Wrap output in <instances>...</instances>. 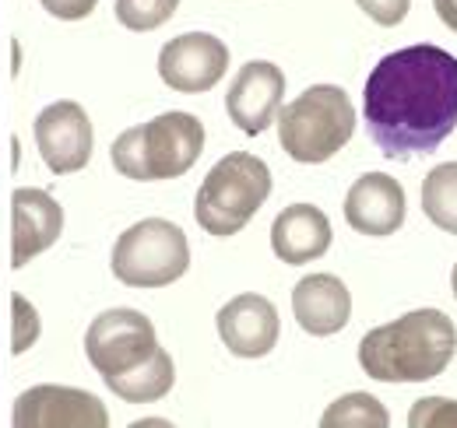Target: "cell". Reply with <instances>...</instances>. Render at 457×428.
<instances>
[{
	"label": "cell",
	"mask_w": 457,
	"mask_h": 428,
	"mask_svg": "<svg viewBox=\"0 0 457 428\" xmlns=\"http://www.w3.org/2000/svg\"><path fill=\"white\" fill-rule=\"evenodd\" d=\"M362 112L387 159L436 152L457 127V56L429 43L387 54L366 78Z\"/></svg>",
	"instance_id": "1"
},
{
	"label": "cell",
	"mask_w": 457,
	"mask_h": 428,
	"mask_svg": "<svg viewBox=\"0 0 457 428\" xmlns=\"http://www.w3.org/2000/svg\"><path fill=\"white\" fill-rule=\"evenodd\" d=\"M457 351V326L440 309H415L359 341V366L377 383L436 379Z\"/></svg>",
	"instance_id": "2"
},
{
	"label": "cell",
	"mask_w": 457,
	"mask_h": 428,
	"mask_svg": "<svg viewBox=\"0 0 457 428\" xmlns=\"http://www.w3.org/2000/svg\"><path fill=\"white\" fill-rule=\"evenodd\" d=\"M355 130V109L338 85H310L278 109V141L292 161L320 165L335 159Z\"/></svg>",
	"instance_id": "3"
},
{
	"label": "cell",
	"mask_w": 457,
	"mask_h": 428,
	"mask_svg": "<svg viewBox=\"0 0 457 428\" xmlns=\"http://www.w3.org/2000/svg\"><path fill=\"white\" fill-rule=\"evenodd\" d=\"M271 197V169L250 152H232L204 176L194 218L208 235L228 239L250 225V218Z\"/></svg>",
	"instance_id": "4"
},
{
	"label": "cell",
	"mask_w": 457,
	"mask_h": 428,
	"mask_svg": "<svg viewBox=\"0 0 457 428\" xmlns=\"http://www.w3.org/2000/svg\"><path fill=\"white\" fill-rule=\"evenodd\" d=\"M113 274L127 288H166L190 268V246L179 225L145 218L130 225L113 246Z\"/></svg>",
	"instance_id": "5"
},
{
	"label": "cell",
	"mask_w": 457,
	"mask_h": 428,
	"mask_svg": "<svg viewBox=\"0 0 457 428\" xmlns=\"http://www.w3.org/2000/svg\"><path fill=\"white\" fill-rule=\"evenodd\" d=\"M155 348H159L155 326L137 309H106L92 320L85 333V355L103 379L141 366L145 358H152Z\"/></svg>",
	"instance_id": "6"
},
{
	"label": "cell",
	"mask_w": 457,
	"mask_h": 428,
	"mask_svg": "<svg viewBox=\"0 0 457 428\" xmlns=\"http://www.w3.org/2000/svg\"><path fill=\"white\" fill-rule=\"evenodd\" d=\"M137 130L141 144V183L176 179L204 152V127L190 112H162Z\"/></svg>",
	"instance_id": "7"
},
{
	"label": "cell",
	"mask_w": 457,
	"mask_h": 428,
	"mask_svg": "<svg viewBox=\"0 0 457 428\" xmlns=\"http://www.w3.org/2000/svg\"><path fill=\"white\" fill-rule=\"evenodd\" d=\"M228 67V46L212 32H183L170 39L159 54V78L172 92L201 95L212 92Z\"/></svg>",
	"instance_id": "8"
},
{
	"label": "cell",
	"mask_w": 457,
	"mask_h": 428,
	"mask_svg": "<svg viewBox=\"0 0 457 428\" xmlns=\"http://www.w3.org/2000/svg\"><path fill=\"white\" fill-rule=\"evenodd\" d=\"M36 148L50 172H57V176L81 172L96 148L88 112L71 99L46 106L36 116Z\"/></svg>",
	"instance_id": "9"
},
{
	"label": "cell",
	"mask_w": 457,
	"mask_h": 428,
	"mask_svg": "<svg viewBox=\"0 0 457 428\" xmlns=\"http://www.w3.org/2000/svg\"><path fill=\"white\" fill-rule=\"evenodd\" d=\"M11 422L18 428H106L110 415L96 393L71 386H32L14 400Z\"/></svg>",
	"instance_id": "10"
},
{
	"label": "cell",
	"mask_w": 457,
	"mask_h": 428,
	"mask_svg": "<svg viewBox=\"0 0 457 428\" xmlns=\"http://www.w3.org/2000/svg\"><path fill=\"white\" fill-rule=\"evenodd\" d=\"M282 95H286L282 67H275L271 60H246L239 67V74L232 78V85H228V119L243 134L257 137L275 123V116L282 109Z\"/></svg>",
	"instance_id": "11"
},
{
	"label": "cell",
	"mask_w": 457,
	"mask_h": 428,
	"mask_svg": "<svg viewBox=\"0 0 457 428\" xmlns=\"http://www.w3.org/2000/svg\"><path fill=\"white\" fill-rule=\"evenodd\" d=\"M63 232V208L36 186H21L11 197V264L25 268L32 257L46 253Z\"/></svg>",
	"instance_id": "12"
},
{
	"label": "cell",
	"mask_w": 457,
	"mask_h": 428,
	"mask_svg": "<svg viewBox=\"0 0 457 428\" xmlns=\"http://www.w3.org/2000/svg\"><path fill=\"white\" fill-rule=\"evenodd\" d=\"M219 337L239 358H264L278 344V309L264 295H236L219 309Z\"/></svg>",
	"instance_id": "13"
},
{
	"label": "cell",
	"mask_w": 457,
	"mask_h": 428,
	"mask_svg": "<svg viewBox=\"0 0 457 428\" xmlns=\"http://www.w3.org/2000/svg\"><path fill=\"white\" fill-rule=\"evenodd\" d=\"M345 221L362 235H395L404 225V190L387 172H366L345 197Z\"/></svg>",
	"instance_id": "14"
},
{
	"label": "cell",
	"mask_w": 457,
	"mask_h": 428,
	"mask_svg": "<svg viewBox=\"0 0 457 428\" xmlns=\"http://www.w3.org/2000/svg\"><path fill=\"white\" fill-rule=\"evenodd\" d=\"M292 317L313 337H331L345 330L352 317V295L342 277L335 274H310L292 292Z\"/></svg>",
	"instance_id": "15"
},
{
	"label": "cell",
	"mask_w": 457,
	"mask_h": 428,
	"mask_svg": "<svg viewBox=\"0 0 457 428\" xmlns=\"http://www.w3.org/2000/svg\"><path fill=\"white\" fill-rule=\"evenodd\" d=\"M271 250L282 264H310L331 250V221L313 204H292L271 225Z\"/></svg>",
	"instance_id": "16"
},
{
	"label": "cell",
	"mask_w": 457,
	"mask_h": 428,
	"mask_svg": "<svg viewBox=\"0 0 457 428\" xmlns=\"http://www.w3.org/2000/svg\"><path fill=\"white\" fill-rule=\"evenodd\" d=\"M176 383V366H172L170 351L155 348L152 358H145L141 366L127 369L120 375H106V386L113 390L116 397H123L127 404H152L162 400Z\"/></svg>",
	"instance_id": "17"
},
{
	"label": "cell",
	"mask_w": 457,
	"mask_h": 428,
	"mask_svg": "<svg viewBox=\"0 0 457 428\" xmlns=\"http://www.w3.org/2000/svg\"><path fill=\"white\" fill-rule=\"evenodd\" d=\"M422 211L436 228L457 235V161L436 165L422 179Z\"/></svg>",
	"instance_id": "18"
},
{
	"label": "cell",
	"mask_w": 457,
	"mask_h": 428,
	"mask_svg": "<svg viewBox=\"0 0 457 428\" xmlns=\"http://www.w3.org/2000/svg\"><path fill=\"white\" fill-rule=\"evenodd\" d=\"M387 422H391V415L370 393H345L342 400H335L320 418L324 428H384Z\"/></svg>",
	"instance_id": "19"
},
{
	"label": "cell",
	"mask_w": 457,
	"mask_h": 428,
	"mask_svg": "<svg viewBox=\"0 0 457 428\" xmlns=\"http://www.w3.org/2000/svg\"><path fill=\"white\" fill-rule=\"evenodd\" d=\"M179 0H116V21L130 32H152L176 14Z\"/></svg>",
	"instance_id": "20"
},
{
	"label": "cell",
	"mask_w": 457,
	"mask_h": 428,
	"mask_svg": "<svg viewBox=\"0 0 457 428\" xmlns=\"http://www.w3.org/2000/svg\"><path fill=\"white\" fill-rule=\"evenodd\" d=\"M11 313H14V326H11V351H14V355H25V351L39 341L43 323H39L36 306H32L25 295H14V299H11Z\"/></svg>",
	"instance_id": "21"
},
{
	"label": "cell",
	"mask_w": 457,
	"mask_h": 428,
	"mask_svg": "<svg viewBox=\"0 0 457 428\" xmlns=\"http://www.w3.org/2000/svg\"><path fill=\"white\" fill-rule=\"evenodd\" d=\"M408 425L411 428L457 425V400H447V397H426V400H415V407H411V415H408Z\"/></svg>",
	"instance_id": "22"
},
{
	"label": "cell",
	"mask_w": 457,
	"mask_h": 428,
	"mask_svg": "<svg viewBox=\"0 0 457 428\" xmlns=\"http://www.w3.org/2000/svg\"><path fill=\"white\" fill-rule=\"evenodd\" d=\"M377 25H384V29H395L404 21V14H408V7H411V0H355Z\"/></svg>",
	"instance_id": "23"
},
{
	"label": "cell",
	"mask_w": 457,
	"mask_h": 428,
	"mask_svg": "<svg viewBox=\"0 0 457 428\" xmlns=\"http://www.w3.org/2000/svg\"><path fill=\"white\" fill-rule=\"evenodd\" d=\"M54 18L60 21H81V18H88L92 11H96V4L99 0H39Z\"/></svg>",
	"instance_id": "24"
},
{
	"label": "cell",
	"mask_w": 457,
	"mask_h": 428,
	"mask_svg": "<svg viewBox=\"0 0 457 428\" xmlns=\"http://www.w3.org/2000/svg\"><path fill=\"white\" fill-rule=\"evenodd\" d=\"M433 4H436L440 21H444L451 32H457V0H433Z\"/></svg>",
	"instance_id": "25"
},
{
	"label": "cell",
	"mask_w": 457,
	"mask_h": 428,
	"mask_svg": "<svg viewBox=\"0 0 457 428\" xmlns=\"http://www.w3.org/2000/svg\"><path fill=\"white\" fill-rule=\"evenodd\" d=\"M451 281H454V299H457V264H454V274H451Z\"/></svg>",
	"instance_id": "26"
}]
</instances>
